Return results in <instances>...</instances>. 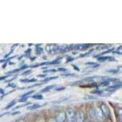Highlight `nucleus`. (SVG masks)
Listing matches in <instances>:
<instances>
[{
    "label": "nucleus",
    "instance_id": "473e14b6",
    "mask_svg": "<svg viewBox=\"0 0 122 122\" xmlns=\"http://www.w3.org/2000/svg\"><path fill=\"white\" fill-rule=\"evenodd\" d=\"M112 50H113V48L111 49V50H107L106 51H105V52H103V53H101V54H106V53H110V52H111V51H112Z\"/></svg>",
    "mask_w": 122,
    "mask_h": 122
},
{
    "label": "nucleus",
    "instance_id": "bb28decb",
    "mask_svg": "<svg viewBox=\"0 0 122 122\" xmlns=\"http://www.w3.org/2000/svg\"><path fill=\"white\" fill-rule=\"evenodd\" d=\"M57 70L60 71H63V72H65V71H67L68 70L67 68H59L57 69Z\"/></svg>",
    "mask_w": 122,
    "mask_h": 122
},
{
    "label": "nucleus",
    "instance_id": "412c9836",
    "mask_svg": "<svg viewBox=\"0 0 122 122\" xmlns=\"http://www.w3.org/2000/svg\"><path fill=\"white\" fill-rule=\"evenodd\" d=\"M36 53L37 54H40L43 52V50H42V48L40 47H37V50H36Z\"/></svg>",
    "mask_w": 122,
    "mask_h": 122
},
{
    "label": "nucleus",
    "instance_id": "5701e85b",
    "mask_svg": "<svg viewBox=\"0 0 122 122\" xmlns=\"http://www.w3.org/2000/svg\"><path fill=\"white\" fill-rule=\"evenodd\" d=\"M27 100H28V97H22L18 100V101L19 102H25V101H26Z\"/></svg>",
    "mask_w": 122,
    "mask_h": 122
},
{
    "label": "nucleus",
    "instance_id": "7ed1b4c3",
    "mask_svg": "<svg viewBox=\"0 0 122 122\" xmlns=\"http://www.w3.org/2000/svg\"><path fill=\"white\" fill-rule=\"evenodd\" d=\"M67 118V116H66V113L64 111H61L58 114V115L56 117V120L58 122H64L65 120V119Z\"/></svg>",
    "mask_w": 122,
    "mask_h": 122
},
{
    "label": "nucleus",
    "instance_id": "f704fd0d",
    "mask_svg": "<svg viewBox=\"0 0 122 122\" xmlns=\"http://www.w3.org/2000/svg\"><path fill=\"white\" fill-rule=\"evenodd\" d=\"M48 122H58L56 120V119H51L50 120V121H49Z\"/></svg>",
    "mask_w": 122,
    "mask_h": 122
},
{
    "label": "nucleus",
    "instance_id": "f03ea898",
    "mask_svg": "<svg viewBox=\"0 0 122 122\" xmlns=\"http://www.w3.org/2000/svg\"><path fill=\"white\" fill-rule=\"evenodd\" d=\"M95 111L96 118H97L99 121L103 122L104 120V115H103L100 108H98V107L95 108Z\"/></svg>",
    "mask_w": 122,
    "mask_h": 122
},
{
    "label": "nucleus",
    "instance_id": "7c9ffc66",
    "mask_svg": "<svg viewBox=\"0 0 122 122\" xmlns=\"http://www.w3.org/2000/svg\"><path fill=\"white\" fill-rule=\"evenodd\" d=\"M72 66L73 67L74 69L76 70V71H80V70H79V68H78V66H76V65H72Z\"/></svg>",
    "mask_w": 122,
    "mask_h": 122
},
{
    "label": "nucleus",
    "instance_id": "aec40b11",
    "mask_svg": "<svg viewBox=\"0 0 122 122\" xmlns=\"http://www.w3.org/2000/svg\"><path fill=\"white\" fill-rule=\"evenodd\" d=\"M57 70L56 69H51V70H46L43 71L44 73H51V72H56Z\"/></svg>",
    "mask_w": 122,
    "mask_h": 122
},
{
    "label": "nucleus",
    "instance_id": "4be33fe9",
    "mask_svg": "<svg viewBox=\"0 0 122 122\" xmlns=\"http://www.w3.org/2000/svg\"><path fill=\"white\" fill-rule=\"evenodd\" d=\"M55 90H56V91H61V90H64V89H65V87H58L56 88Z\"/></svg>",
    "mask_w": 122,
    "mask_h": 122
},
{
    "label": "nucleus",
    "instance_id": "1a4fd4ad",
    "mask_svg": "<svg viewBox=\"0 0 122 122\" xmlns=\"http://www.w3.org/2000/svg\"><path fill=\"white\" fill-rule=\"evenodd\" d=\"M103 93V90H93L90 92V93L94 95H101Z\"/></svg>",
    "mask_w": 122,
    "mask_h": 122
},
{
    "label": "nucleus",
    "instance_id": "c85d7f7f",
    "mask_svg": "<svg viewBox=\"0 0 122 122\" xmlns=\"http://www.w3.org/2000/svg\"><path fill=\"white\" fill-rule=\"evenodd\" d=\"M7 87H12V88H15V87H17V86H16L15 84L10 83V84H9L8 86H7Z\"/></svg>",
    "mask_w": 122,
    "mask_h": 122
},
{
    "label": "nucleus",
    "instance_id": "20e7f679",
    "mask_svg": "<svg viewBox=\"0 0 122 122\" xmlns=\"http://www.w3.org/2000/svg\"><path fill=\"white\" fill-rule=\"evenodd\" d=\"M75 122H82L84 120V114L81 111H78L75 114Z\"/></svg>",
    "mask_w": 122,
    "mask_h": 122
},
{
    "label": "nucleus",
    "instance_id": "e433bc0d",
    "mask_svg": "<svg viewBox=\"0 0 122 122\" xmlns=\"http://www.w3.org/2000/svg\"><path fill=\"white\" fill-rule=\"evenodd\" d=\"M16 122H26V121H25L24 120H22V119H20V120H18L17 121H16Z\"/></svg>",
    "mask_w": 122,
    "mask_h": 122
},
{
    "label": "nucleus",
    "instance_id": "0eeeda50",
    "mask_svg": "<svg viewBox=\"0 0 122 122\" xmlns=\"http://www.w3.org/2000/svg\"><path fill=\"white\" fill-rule=\"evenodd\" d=\"M111 56H100L98 58H97V60L100 62H104V61H109Z\"/></svg>",
    "mask_w": 122,
    "mask_h": 122
},
{
    "label": "nucleus",
    "instance_id": "393cba45",
    "mask_svg": "<svg viewBox=\"0 0 122 122\" xmlns=\"http://www.w3.org/2000/svg\"><path fill=\"white\" fill-rule=\"evenodd\" d=\"M96 64H97V63L93 62H88L86 63V65H91V66H93V65H96Z\"/></svg>",
    "mask_w": 122,
    "mask_h": 122
},
{
    "label": "nucleus",
    "instance_id": "2eb2a0df",
    "mask_svg": "<svg viewBox=\"0 0 122 122\" xmlns=\"http://www.w3.org/2000/svg\"><path fill=\"white\" fill-rule=\"evenodd\" d=\"M15 103H16V101H15V100H13V101H12L11 102H10V103H9L8 105H7V106L6 107V108H5V109H7L10 108V107H12L13 106L15 105Z\"/></svg>",
    "mask_w": 122,
    "mask_h": 122
},
{
    "label": "nucleus",
    "instance_id": "f8f14e48",
    "mask_svg": "<svg viewBox=\"0 0 122 122\" xmlns=\"http://www.w3.org/2000/svg\"><path fill=\"white\" fill-rule=\"evenodd\" d=\"M83 99L85 100H95V99H97V97H94V96L92 95H86Z\"/></svg>",
    "mask_w": 122,
    "mask_h": 122
},
{
    "label": "nucleus",
    "instance_id": "c9c22d12",
    "mask_svg": "<svg viewBox=\"0 0 122 122\" xmlns=\"http://www.w3.org/2000/svg\"><path fill=\"white\" fill-rule=\"evenodd\" d=\"M30 51H31V50H30V49H28V50H26V54H29V53H30Z\"/></svg>",
    "mask_w": 122,
    "mask_h": 122
},
{
    "label": "nucleus",
    "instance_id": "a211bd4d",
    "mask_svg": "<svg viewBox=\"0 0 122 122\" xmlns=\"http://www.w3.org/2000/svg\"><path fill=\"white\" fill-rule=\"evenodd\" d=\"M93 50H94V49H92L91 50H90L89 52H87V53H84V54H81L80 56V57H85V56H87V55H89V54H90V53H92V52L93 51Z\"/></svg>",
    "mask_w": 122,
    "mask_h": 122
},
{
    "label": "nucleus",
    "instance_id": "ea45409f",
    "mask_svg": "<svg viewBox=\"0 0 122 122\" xmlns=\"http://www.w3.org/2000/svg\"><path fill=\"white\" fill-rule=\"evenodd\" d=\"M6 64H6H6H4V65H3V68H5V67H6Z\"/></svg>",
    "mask_w": 122,
    "mask_h": 122
},
{
    "label": "nucleus",
    "instance_id": "9d476101",
    "mask_svg": "<svg viewBox=\"0 0 122 122\" xmlns=\"http://www.w3.org/2000/svg\"><path fill=\"white\" fill-rule=\"evenodd\" d=\"M111 82H110L109 81H101V82L98 84V86H102V87H105V86H109Z\"/></svg>",
    "mask_w": 122,
    "mask_h": 122
},
{
    "label": "nucleus",
    "instance_id": "4c0bfd02",
    "mask_svg": "<svg viewBox=\"0 0 122 122\" xmlns=\"http://www.w3.org/2000/svg\"><path fill=\"white\" fill-rule=\"evenodd\" d=\"M20 112H19V111H17V112H15L12 113V115H15V114H20Z\"/></svg>",
    "mask_w": 122,
    "mask_h": 122
},
{
    "label": "nucleus",
    "instance_id": "58836bf2",
    "mask_svg": "<svg viewBox=\"0 0 122 122\" xmlns=\"http://www.w3.org/2000/svg\"><path fill=\"white\" fill-rule=\"evenodd\" d=\"M37 122H45L44 120H43V119H40V120H38Z\"/></svg>",
    "mask_w": 122,
    "mask_h": 122
},
{
    "label": "nucleus",
    "instance_id": "b1692460",
    "mask_svg": "<svg viewBox=\"0 0 122 122\" xmlns=\"http://www.w3.org/2000/svg\"><path fill=\"white\" fill-rule=\"evenodd\" d=\"M74 60V58L71 56H68L67 57V62H71Z\"/></svg>",
    "mask_w": 122,
    "mask_h": 122
},
{
    "label": "nucleus",
    "instance_id": "f3484780",
    "mask_svg": "<svg viewBox=\"0 0 122 122\" xmlns=\"http://www.w3.org/2000/svg\"><path fill=\"white\" fill-rule=\"evenodd\" d=\"M34 92V90H30V91L28 92L27 93H25V94L23 95L21 97V98H22V97H27V96L30 95L32 94V93H33Z\"/></svg>",
    "mask_w": 122,
    "mask_h": 122
},
{
    "label": "nucleus",
    "instance_id": "c756f323",
    "mask_svg": "<svg viewBox=\"0 0 122 122\" xmlns=\"http://www.w3.org/2000/svg\"><path fill=\"white\" fill-rule=\"evenodd\" d=\"M29 67V66H28V65H23V66H21V67H20V69H21V70H25V69H26V68H28Z\"/></svg>",
    "mask_w": 122,
    "mask_h": 122
},
{
    "label": "nucleus",
    "instance_id": "423d86ee",
    "mask_svg": "<svg viewBox=\"0 0 122 122\" xmlns=\"http://www.w3.org/2000/svg\"><path fill=\"white\" fill-rule=\"evenodd\" d=\"M41 106L39 105L38 104H32V105H30L29 106L27 107V109L29 110H34V109H37L39 108Z\"/></svg>",
    "mask_w": 122,
    "mask_h": 122
},
{
    "label": "nucleus",
    "instance_id": "dca6fc26",
    "mask_svg": "<svg viewBox=\"0 0 122 122\" xmlns=\"http://www.w3.org/2000/svg\"><path fill=\"white\" fill-rule=\"evenodd\" d=\"M120 70L118 68L117 69H112V70H107L106 72L107 73H118Z\"/></svg>",
    "mask_w": 122,
    "mask_h": 122
},
{
    "label": "nucleus",
    "instance_id": "ddd939ff",
    "mask_svg": "<svg viewBox=\"0 0 122 122\" xmlns=\"http://www.w3.org/2000/svg\"><path fill=\"white\" fill-rule=\"evenodd\" d=\"M58 78V76H52V77H48V78H46L44 80H43V82H48L49 81H51L53 79H56Z\"/></svg>",
    "mask_w": 122,
    "mask_h": 122
},
{
    "label": "nucleus",
    "instance_id": "6e6552de",
    "mask_svg": "<svg viewBox=\"0 0 122 122\" xmlns=\"http://www.w3.org/2000/svg\"><path fill=\"white\" fill-rule=\"evenodd\" d=\"M55 87V85H51V86H46V87H45L44 89H42L41 90V92H46L50 91L51 89H52L53 88Z\"/></svg>",
    "mask_w": 122,
    "mask_h": 122
},
{
    "label": "nucleus",
    "instance_id": "9b49d317",
    "mask_svg": "<svg viewBox=\"0 0 122 122\" xmlns=\"http://www.w3.org/2000/svg\"><path fill=\"white\" fill-rule=\"evenodd\" d=\"M117 112L120 122H122V109H118Z\"/></svg>",
    "mask_w": 122,
    "mask_h": 122
},
{
    "label": "nucleus",
    "instance_id": "a878e982",
    "mask_svg": "<svg viewBox=\"0 0 122 122\" xmlns=\"http://www.w3.org/2000/svg\"><path fill=\"white\" fill-rule=\"evenodd\" d=\"M62 76H65V77H69V76H75V74H74V73L64 74V75H62Z\"/></svg>",
    "mask_w": 122,
    "mask_h": 122
},
{
    "label": "nucleus",
    "instance_id": "39448f33",
    "mask_svg": "<svg viewBox=\"0 0 122 122\" xmlns=\"http://www.w3.org/2000/svg\"><path fill=\"white\" fill-rule=\"evenodd\" d=\"M100 108L101 109V111H102V112H103V115L105 116H107L109 114V110L108 107L104 103H101L100 104Z\"/></svg>",
    "mask_w": 122,
    "mask_h": 122
},
{
    "label": "nucleus",
    "instance_id": "2f4dec72",
    "mask_svg": "<svg viewBox=\"0 0 122 122\" xmlns=\"http://www.w3.org/2000/svg\"><path fill=\"white\" fill-rule=\"evenodd\" d=\"M46 76V74H44V75H37L38 78H45Z\"/></svg>",
    "mask_w": 122,
    "mask_h": 122
},
{
    "label": "nucleus",
    "instance_id": "cd10ccee",
    "mask_svg": "<svg viewBox=\"0 0 122 122\" xmlns=\"http://www.w3.org/2000/svg\"><path fill=\"white\" fill-rule=\"evenodd\" d=\"M31 73V70H27L26 71H25L24 73H23L22 75H29V73Z\"/></svg>",
    "mask_w": 122,
    "mask_h": 122
},
{
    "label": "nucleus",
    "instance_id": "4468645a",
    "mask_svg": "<svg viewBox=\"0 0 122 122\" xmlns=\"http://www.w3.org/2000/svg\"><path fill=\"white\" fill-rule=\"evenodd\" d=\"M32 98H34L36 100H42L43 98V96L40 94H37V95H33L32 97Z\"/></svg>",
    "mask_w": 122,
    "mask_h": 122
},
{
    "label": "nucleus",
    "instance_id": "72a5a7b5",
    "mask_svg": "<svg viewBox=\"0 0 122 122\" xmlns=\"http://www.w3.org/2000/svg\"><path fill=\"white\" fill-rule=\"evenodd\" d=\"M9 76H1L0 77V81H3L4 80V79H6V78H7Z\"/></svg>",
    "mask_w": 122,
    "mask_h": 122
},
{
    "label": "nucleus",
    "instance_id": "f257e3e1",
    "mask_svg": "<svg viewBox=\"0 0 122 122\" xmlns=\"http://www.w3.org/2000/svg\"><path fill=\"white\" fill-rule=\"evenodd\" d=\"M66 113V116H67V119L69 122H73L75 120V111L72 109H68L65 112Z\"/></svg>",
    "mask_w": 122,
    "mask_h": 122
},
{
    "label": "nucleus",
    "instance_id": "6ab92c4d",
    "mask_svg": "<svg viewBox=\"0 0 122 122\" xmlns=\"http://www.w3.org/2000/svg\"><path fill=\"white\" fill-rule=\"evenodd\" d=\"M20 70H21V69H20V68H18V69H15L14 70H12V71H8V72L6 73V74H13V73H17L18 72V71H19Z\"/></svg>",
    "mask_w": 122,
    "mask_h": 122
}]
</instances>
